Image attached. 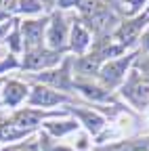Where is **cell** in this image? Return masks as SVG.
Instances as JSON below:
<instances>
[{"label":"cell","mask_w":149,"mask_h":151,"mask_svg":"<svg viewBox=\"0 0 149 151\" xmlns=\"http://www.w3.org/2000/svg\"><path fill=\"white\" fill-rule=\"evenodd\" d=\"M135 55H122L118 57V59H109V61H103L101 69H99V80L103 84V88H116L120 84H124L126 80V71L130 67V63H132Z\"/></svg>","instance_id":"cell-1"},{"label":"cell","mask_w":149,"mask_h":151,"mask_svg":"<svg viewBox=\"0 0 149 151\" xmlns=\"http://www.w3.org/2000/svg\"><path fill=\"white\" fill-rule=\"evenodd\" d=\"M44 42H46V48H50V50L65 52L67 42H69V25L61 13H55L53 17H48Z\"/></svg>","instance_id":"cell-2"},{"label":"cell","mask_w":149,"mask_h":151,"mask_svg":"<svg viewBox=\"0 0 149 151\" xmlns=\"http://www.w3.org/2000/svg\"><path fill=\"white\" fill-rule=\"evenodd\" d=\"M61 57H63V52H57V50H50L46 46H40V48L23 52L21 67L30 69V71H42V69L46 71V69H53L55 65H59Z\"/></svg>","instance_id":"cell-3"},{"label":"cell","mask_w":149,"mask_h":151,"mask_svg":"<svg viewBox=\"0 0 149 151\" xmlns=\"http://www.w3.org/2000/svg\"><path fill=\"white\" fill-rule=\"evenodd\" d=\"M48 25V17L44 19H25L19 25V36L23 42V50H34L44 44V34Z\"/></svg>","instance_id":"cell-4"},{"label":"cell","mask_w":149,"mask_h":151,"mask_svg":"<svg viewBox=\"0 0 149 151\" xmlns=\"http://www.w3.org/2000/svg\"><path fill=\"white\" fill-rule=\"evenodd\" d=\"M145 19H147V15H139V17H135V19H130V21L120 23V25L116 27V32H114L116 44L122 46L124 50H126L128 46H132L139 38H141V34H143Z\"/></svg>","instance_id":"cell-5"},{"label":"cell","mask_w":149,"mask_h":151,"mask_svg":"<svg viewBox=\"0 0 149 151\" xmlns=\"http://www.w3.org/2000/svg\"><path fill=\"white\" fill-rule=\"evenodd\" d=\"M122 92L135 107H147L149 105V82L139 78V76H130L126 80V84L122 86Z\"/></svg>","instance_id":"cell-6"},{"label":"cell","mask_w":149,"mask_h":151,"mask_svg":"<svg viewBox=\"0 0 149 151\" xmlns=\"http://www.w3.org/2000/svg\"><path fill=\"white\" fill-rule=\"evenodd\" d=\"M65 101H67V97H63L61 92L53 90L44 84H36L32 88V92L27 94V103L34 107H53V105H59Z\"/></svg>","instance_id":"cell-7"},{"label":"cell","mask_w":149,"mask_h":151,"mask_svg":"<svg viewBox=\"0 0 149 151\" xmlns=\"http://www.w3.org/2000/svg\"><path fill=\"white\" fill-rule=\"evenodd\" d=\"M92 44V36L88 32V27L82 23V21H73V25L69 27V42H67V48L71 52H76L78 57L86 55V50L90 48Z\"/></svg>","instance_id":"cell-8"},{"label":"cell","mask_w":149,"mask_h":151,"mask_svg":"<svg viewBox=\"0 0 149 151\" xmlns=\"http://www.w3.org/2000/svg\"><path fill=\"white\" fill-rule=\"evenodd\" d=\"M38 82L53 90H69L71 88V73L67 67L63 69H46L38 76Z\"/></svg>","instance_id":"cell-9"},{"label":"cell","mask_w":149,"mask_h":151,"mask_svg":"<svg viewBox=\"0 0 149 151\" xmlns=\"http://www.w3.org/2000/svg\"><path fill=\"white\" fill-rule=\"evenodd\" d=\"M0 92H2V103L9 105V107H15V105H19V103L27 97V86H25L23 82L9 80Z\"/></svg>","instance_id":"cell-10"},{"label":"cell","mask_w":149,"mask_h":151,"mask_svg":"<svg viewBox=\"0 0 149 151\" xmlns=\"http://www.w3.org/2000/svg\"><path fill=\"white\" fill-rule=\"evenodd\" d=\"M101 65H103V61L97 55H82V57H78V59L73 61V69H76L82 78H92V76H97Z\"/></svg>","instance_id":"cell-11"},{"label":"cell","mask_w":149,"mask_h":151,"mask_svg":"<svg viewBox=\"0 0 149 151\" xmlns=\"http://www.w3.org/2000/svg\"><path fill=\"white\" fill-rule=\"evenodd\" d=\"M76 88L84 94V97L92 99V101H111V92L103 86H95V84H90V82H76Z\"/></svg>","instance_id":"cell-12"},{"label":"cell","mask_w":149,"mask_h":151,"mask_svg":"<svg viewBox=\"0 0 149 151\" xmlns=\"http://www.w3.org/2000/svg\"><path fill=\"white\" fill-rule=\"evenodd\" d=\"M76 116L80 118V122L88 128V132H92V134L101 132V130H103V126H105V120L99 116V113H95V111H84V109H78V111H76Z\"/></svg>","instance_id":"cell-13"},{"label":"cell","mask_w":149,"mask_h":151,"mask_svg":"<svg viewBox=\"0 0 149 151\" xmlns=\"http://www.w3.org/2000/svg\"><path fill=\"white\" fill-rule=\"evenodd\" d=\"M9 11H13L17 15H38V13H42V4L38 0H15Z\"/></svg>","instance_id":"cell-14"},{"label":"cell","mask_w":149,"mask_h":151,"mask_svg":"<svg viewBox=\"0 0 149 151\" xmlns=\"http://www.w3.org/2000/svg\"><path fill=\"white\" fill-rule=\"evenodd\" d=\"M42 113L40 111H32V109H23V111H17L15 113V122L19 126H36L40 122Z\"/></svg>","instance_id":"cell-15"},{"label":"cell","mask_w":149,"mask_h":151,"mask_svg":"<svg viewBox=\"0 0 149 151\" xmlns=\"http://www.w3.org/2000/svg\"><path fill=\"white\" fill-rule=\"evenodd\" d=\"M122 4H124V11L130 17H139L143 6H147V0H122Z\"/></svg>","instance_id":"cell-16"},{"label":"cell","mask_w":149,"mask_h":151,"mask_svg":"<svg viewBox=\"0 0 149 151\" xmlns=\"http://www.w3.org/2000/svg\"><path fill=\"white\" fill-rule=\"evenodd\" d=\"M76 126H78L76 122H61V126L59 124H46V128L53 132V134H65V132L73 130Z\"/></svg>","instance_id":"cell-17"},{"label":"cell","mask_w":149,"mask_h":151,"mask_svg":"<svg viewBox=\"0 0 149 151\" xmlns=\"http://www.w3.org/2000/svg\"><path fill=\"white\" fill-rule=\"evenodd\" d=\"M82 0H55V6L59 11H65V9H78Z\"/></svg>","instance_id":"cell-18"},{"label":"cell","mask_w":149,"mask_h":151,"mask_svg":"<svg viewBox=\"0 0 149 151\" xmlns=\"http://www.w3.org/2000/svg\"><path fill=\"white\" fill-rule=\"evenodd\" d=\"M139 40H141V46L145 48V50H149V27L141 34V38H139Z\"/></svg>","instance_id":"cell-19"},{"label":"cell","mask_w":149,"mask_h":151,"mask_svg":"<svg viewBox=\"0 0 149 151\" xmlns=\"http://www.w3.org/2000/svg\"><path fill=\"white\" fill-rule=\"evenodd\" d=\"M6 19H9V13L0 9V23H2V21H6Z\"/></svg>","instance_id":"cell-20"},{"label":"cell","mask_w":149,"mask_h":151,"mask_svg":"<svg viewBox=\"0 0 149 151\" xmlns=\"http://www.w3.org/2000/svg\"><path fill=\"white\" fill-rule=\"evenodd\" d=\"M101 2H105V4H109V6H111V9H114V4H116V2H118V0H101Z\"/></svg>","instance_id":"cell-21"},{"label":"cell","mask_w":149,"mask_h":151,"mask_svg":"<svg viewBox=\"0 0 149 151\" xmlns=\"http://www.w3.org/2000/svg\"><path fill=\"white\" fill-rule=\"evenodd\" d=\"M25 151H38V147H36V145H30V147H25Z\"/></svg>","instance_id":"cell-22"},{"label":"cell","mask_w":149,"mask_h":151,"mask_svg":"<svg viewBox=\"0 0 149 151\" xmlns=\"http://www.w3.org/2000/svg\"><path fill=\"white\" fill-rule=\"evenodd\" d=\"M40 4H50V2H55V0H38Z\"/></svg>","instance_id":"cell-23"},{"label":"cell","mask_w":149,"mask_h":151,"mask_svg":"<svg viewBox=\"0 0 149 151\" xmlns=\"http://www.w3.org/2000/svg\"><path fill=\"white\" fill-rule=\"evenodd\" d=\"M145 15H149V0H147V9H145Z\"/></svg>","instance_id":"cell-24"}]
</instances>
